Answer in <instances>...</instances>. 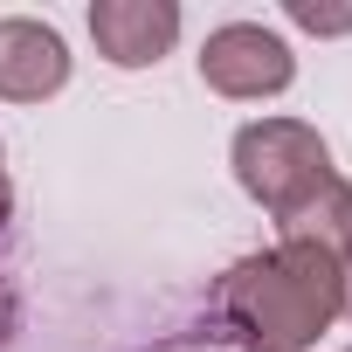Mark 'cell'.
<instances>
[{
    "mask_svg": "<svg viewBox=\"0 0 352 352\" xmlns=\"http://www.w3.org/2000/svg\"><path fill=\"white\" fill-rule=\"evenodd\" d=\"M345 311V270L318 249L276 242L270 256H242L214 290V324L235 352H304Z\"/></svg>",
    "mask_w": 352,
    "mask_h": 352,
    "instance_id": "obj_1",
    "label": "cell"
},
{
    "mask_svg": "<svg viewBox=\"0 0 352 352\" xmlns=\"http://www.w3.org/2000/svg\"><path fill=\"white\" fill-rule=\"evenodd\" d=\"M235 180L270 214H290L324 180H338V166H331V145L318 138V124H304V118H256V124L235 131Z\"/></svg>",
    "mask_w": 352,
    "mask_h": 352,
    "instance_id": "obj_2",
    "label": "cell"
},
{
    "mask_svg": "<svg viewBox=\"0 0 352 352\" xmlns=\"http://www.w3.org/2000/svg\"><path fill=\"white\" fill-rule=\"evenodd\" d=\"M290 76H297V56L263 21H228L201 42V83L221 97H276L290 90Z\"/></svg>",
    "mask_w": 352,
    "mask_h": 352,
    "instance_id": "obj_3",
    "label": "cell"
},
{
    "mask_svg": "<svg viewBox=\"0 0 352 352\" xmlns=\"http://www.w3.org/2000/svg\"><path fill=\"white\" fill-rule=\"evenodd\" d=\"M90 42L118 69H145L180 42V8L173 0H97L90 8Z\"/></svg>",
    "mask_w": 352,
    "mask_h": 352,
    "instance_id": "obj_4",
    "label": "cell"
},
{
    "mask_svg": "<svg viewBox=\"0 0 352 352\" xmlns=\"http://www.w3.org/2000/svg\"><path fill=\"white\" fill-rule=\"evenodd\" d=\"M69 83V49L49 21H0V97L8 104H42Z\"/></svg>",
    "mask_w": 352,
    "mask_h": 352,
    "instance_id": "obj_5",
    "label": "cell"
},
{
    "mask_svg": "<svg viewBox=\"0 0 352 352\" xmlns=\"http://www.w3.org/2000/svg\"><path fill=\"white\" fill-rule=\"evenodd\" d=\"M276 242L318 249V256H331V263L345 270V263H352V187H345V180H324L311 201H297L290 214H276Z\"/></svg>",
    "mask_w": 352,
    "mask_h": 352,
    "instance_id": "obj_6",
    "label": "cell"
},
{
    "mask_svg": "<svg viewBox=\"0 0 352 352\" xmlns=\"http://www.w3.org/2000/svg\"><path fill=\"white\" fill-rule=\"evenodd\" d=\"M297 28H311V35H345L352 28V8H318V0H290L283 8Z\"/></svg>",
    "mask_w": 352,
    "mask_h": 352,
    "instance_id": "obj_7",
    "label": "cell"
},
{
    "mask_svg": "<svg viewBox=\"0 0 352 352\" xmlns=\"http://www.w3.org/2000/svg\"><path fill=\"white\" fill-rule=\"evenodd\" d=\"M8 214H14V187H8V166H0V228H8Z\"/></svg>",
    "mask_w": 352,
    "mask_h": 352,
    "instance_id": "obj_8",
    "label": "cell"
},
{
    "mask_svg": "<svg viewBox=\"0 0 352 352\" xmlns=\"http://www.w3.org/2000/svg\"><path fill=\"white\" fill-rule=\"evenodd\" d=\"M166 352H214L208 338H180V345H166Z\"/></svg>",
    "mask_w": 352,
    "mask_h": 352,
    "instance_id": "obj_9",
    "label": "cell"
},
{
    "mask_svg": "<svg viewBox=\"0 0 352 352\" xmlns=\"http://www.w3.org/2000/svg\"><path fill=\"white\" fill-rule=\"evenodd\" d=\"M345 311H352V263H345Z\"/></svg>",
    "mask_w": 352,
    "mask_h": 352,
    "instance_id": "obj_10",
    "label": "cell"
},
{
    "mask_svg": "<svg viewBox=\"0 0 352 352\" xmlns=\"http://www.w3.org/2000/svg\"><path fill=\"white\" fill-rule=\"evenodd\" d=\"M345 352H352V345H345Z\"/></svg>",
    "mask_w": 352,
    "mask_h": 352,
    "instance_id": "obj_11",
    "label": "cell"
}]
</instances>
